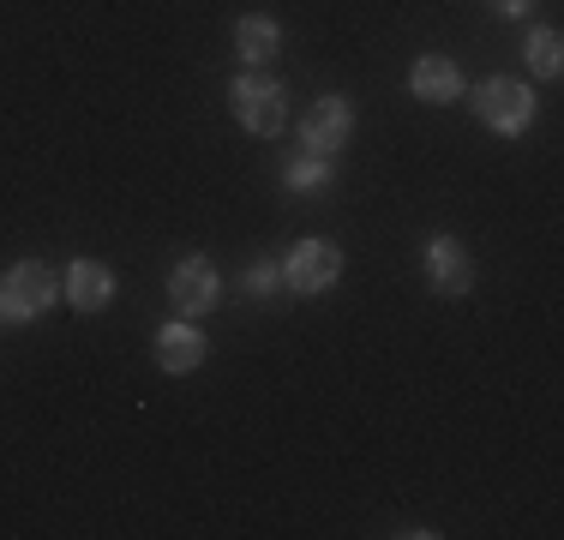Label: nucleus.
Listing matches in <instances>:
<instances>
[{"label":"nucleus","instance_id":"1","mask_svg":"<svg viewBox=\"0 0 564 540\" xmlns=\"http://www.w3.org/2000/svg\"><path fill=\"white\" fill-rule=\"evenodd\" d=\"M55 301H61V270L48 259H19L0 277V324H7V331L36 324Z\"/></svg>","mask_w":564,"mask_h":540},{"label":"nucleus","instance_id":"2","mask_svg":"<svg viewBox=\"0 0 564 540\" xmlns=\"http://www.w3.org/2000/svg\"><path fill=\"white\" fill-rule=\"evenodd\" d=\"M228 115L252 132V139H276L289 127V90L276 85L271 73H240L228 85Z\"/></svg>","mask_w":564,"mask_h":540},{"label":"nucleus","instance_id":"3","mask_svg":"<svg viewBox=\"0 0 564 540\" xmlns=\"http://www.w3.org/2000/svg\"><path fill=\"white\" fill-rule=\"evenodd\" d=\"M534 90H529V78H505V73H492V78H480V90H475V115H480V127L487 132H499V139H522V132L534 127Z\"/></svg>","mask_w":564,"mask_h":540},{"label":"nucleus","instance_id":"4","mask_svg":"<svg viewBox=\"0 0 564 540\" xmlns=\"http://www.w3.org/2000/svg\"><path fill=\"white\" fill-rule=\"evenodd\" d=\"M337 277H343V247H337V240H325V235L294 240L289 259H282V289L301 294V301H313V294L337 289Z\"/></svg>","mask_w":564,"mask_h":540},{"label":"nucleus","instance_id":"5","mask_svg":"<svg viewBox=\"0 0 564 540\" xmlns=\"http://www.w3.org/2000/svg\"><path fill=\"white\" fill-rule=\"evenodd\" d=\"M294 132H301V151H313V156H337L343 144L355 139V102L330 90V97H318L313 108H306Z\"/></svg>","mask_w":564,"mask_h":540},{"label":"nucleus","instance_id":"6","mask_svg":"<svg viewBox=\"0 0 564 540\" xmlns=\"http://www.w3.org/2000/svg\"><path fill=\"white\" fill-rule=\"evenodd\" d=\"M217 301H223V277H217V264H210V259H198V252H193V259H181L169 270V306L181 318H205Z\"/></svg>","mask_w":564,"mask_h":540},{"label":"nucleus","instance_id":"7","mask_svg":"<svg viewBox=\"0 0 564 540\" xmlns=\"http://www.w3.org/2000/svg\"><path fill=\"white\" fill-rule=\"evenodd\" d=\"M421 264H426V282H433L445 301H463V294L475 289V252H468L463 240H451V235H433V240H426Z\"/></svg>","mask_w":564,"mask_h":540},{"label":"nucleus","instance_id":"8","mask_svg":"<svg viewBox=\"0 0 564 540\" xmlns=\"http://www.w3.org/2000/svg\"><path fill=\"white\" fill-rule=\"evenodd\" d=\"M205 355H210V343H205V331H198V318H174V324L156 331V367H163L169 378L198 372Z\"/></svg>","mask_w":564,"mask_h":540},{"label":"nucleus","instance_id":"9","mask_svg":"<svg viewBox=\"0 0 564 540\" xmlns=\"http://www.w3.org/2000/svg\"><path fill=\"white\" fill-rule=\"evenodd\" d=\"M61 294L66 306H78V313H102V306L115 301V270L102 259H73L61 277Z\"/></svg>","mask_w":564,"mask_h":540},{"label":"nucleus","instance_id":"10","mask_svg":"<svg viewBox=\"0 0 564 540\" xmlns=\"http://www.w3.org/2000/svg\"><path fill=\"white\" fill-rule=\"evenodd\" d=\"M409 97H421L433 108L456 102V97H463V66H456L451 54H421V61L409 66Z\"/></svg>","mask_w":564,"mask_h":540},{"label":"nucleus","instance_id":"11","mask_svg":"<svg viewBox=\"0 0 564 540\" xmlns=\"http://www.w3.org/2000/svg\"><path fill=\"white\" fill-rule=\"evenodd\" d=\"M235 54L252 66V73H264V66L282 54V24L271 12H247V19H235Z\"/></svg>","mask_w":564,"mask_h":540},{"label":"nucleus","instance_id":"12","mask_svg":"<svg viewBox=\"0 0 564 540\" xmlns=\"http://www.w3.org/2000/svg\"><path fill=\"white\" fill-rule=\"evenodd\" d=\"M337 181V156H313V151H301L282 169V186L289 193H325V186Z\"/></svg>","mask_w":564,"mask_h":540},{"label":"nucleus","instance_id":"13","mask_svg":"<svg viewBox=\"0 0 564 540\" xmlns=\"http://www.w3.org/2000/svg\"><path fill=\"white\" fill-rule=\"evenodd\" d=\"M522 54H529L534 78H558L564 73V43L553 24H541V31H529V43H522Z\"/></svg>","mask_w":564,"mask_h":540},{"label":"nucleus","instance_id":"14","mask_svg":"<svg viewBox=\"0 0 564 540\" xmlns=\"http://www.w3.org/2000/svg\"><path fill=\"white\" fill-rule=\"evenodd\" d=\"M276 289H282V264H276V259H252V270H247V294L271 301Z\"/></svg>","mask_w":564,"mask_h":540},{"label":"nucleus","instance_id":"15","mask_svg":"<svg viewBox=\"0 0 564 540\" xmlns=\"http://www.w3.org/2000/svg\"><path fill=\"white\" fill-rule=\"evenodd\" d=\"M492 12H499V19H529V7L534 0H487Z\"/></svg>","mask_w":564,"mask_h":540}]
</instances>
